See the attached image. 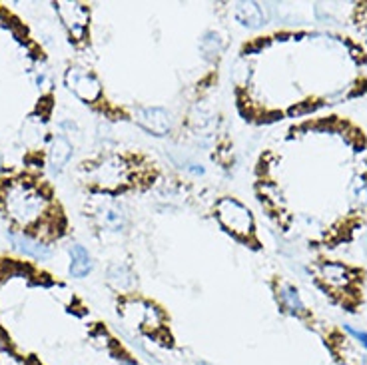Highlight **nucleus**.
Returning a JSON list of instances; mask_svg holds the SVG:
<instances>
[{
    "label": "nucleus",
    "mask_w": 367,
    "mask_h": 365,
    "mask_svg": "<svg viewBox=\"0 0 367 365\" xmlns=\"http://www.w3.org/2000/svg\"><path fill=\"white\" fill-rule=\"evenodd\" d=\"M4 204H6L8 216L14 222H18L20 226H28V224L37 222L42 216L44 206H46V198L40 194V190L34 186L18 182L13 184L6 190Z\"/></svg>",
    "instance_id": "obj_1"
},
{
    "label": "nucleus",
    "mask_w": 367,
    "mask_h": 365,
    "mask_svg": "<svg viewBox=\"0 0 367 365\" xmlns=\"http://www.w3.org/2000/svg\"><path fill=\"white\" fill-rule=\"evenodd\" d=\"M216 218L228 231L236 236H250L254 230L252 212L233 198H221L216 204Z\"/></svg>",
    "instance_id": "obj_2"
},
{
    "label": "nucleus",
    "mask_w": 367,
    "mask_h": 365,
    "mask_svg": "<svg viewBox=\"0 0 367 365\" xmlns=\"http://www.w3.org/2000/svg\"><path fill=\"white\" fill-rule=\"evenodd\" d=\"M120 316L124 321H128L134 328L158 329L162 324V314L156 305L142 302V300H126L120 304Z\"/></svg>",
    "instance_id": "obj_3"
},
{
    "label": "nucleus",
    "mask_w": 367,
    "mask_h": 365,
    "mask_svg": "<svg viewBox=\"0 0 367 365\" xmlns=\"http://www.w3.org/2000/svg\"><path fill=\"white\" fill-rule=\"evenodd\" d=\"M64 80H66V86L74 96H78L84 102H96L102 94V86H100L98 78L80 66L68 68Z\"/></svg>",
    "instance_id": "obj_4"
},
{
    "label": "nucleus",
    "mask_w": 367,
    "mask_h": 365,
    "mask_svg": "<svg viewBox=\"0 0 367 365\" xmlns=\"http://www.w3.org/2000/svg\"><path fill=\"white\" fill-rule=\"evenodd\" d=\"M134 120L138 126H142L148 134L166 136L172 132L174 118L168 110L158 108V106H144L134 112Z\"/></svg>",
    "instance_id": "obj_5"
},
{
    "label": "nucleus",
    "mask_w": 367,
    "mask_h": 365,
    "mask_svg": "<svg viewBox=\"0 0 367 365\" xmlns=\"http://www.w3.org/2000/svg\"><path fill=\"white\" fill-rule=\"evenodd\" d=\"M92 178L104 190H118L128 180V166L120 158H106L94 168Z\"/></svg>",
    "instance_id": "obj_6"
},
{
    "label": "nucleus",
    "mask_w": 367,
    "mask_h": 365,
    "mask_svg": "<svg viewBox=\"0 0 367 365\" xmlns=\"http://www.w3.org/2000/svg\"><path fill=\"white\" fill-rule=\"evenodd\" d=\"M56 6H58L62 23L68 28V32L76 40H82L86 37V30H88V11H86L84 4H78V2H60Z\"/></svg>",
    "instance_id": "obj_7"
},
{
    "label": "nucleus",
    "mask_w": 367,
    "mask_h": 365,
    "mask_svg": "<svg viewBox=\"0 0 367 365\" xmlns=\"http://www.w3.org/2000/svg\"><path fill=\"white\" fill-rule=\"evenodd\" d=\"M72 158V142L66 138V136L56 134L50 142V152H49V166L52 172H62L64 166L70 162Z\"/></svg>",
    "instance_id": "obj_8"
},
{
    "label": "nucleus",
    "mask_w": 367,
    "mask_h": 365,
    "mask_svg": "<svg viewBox=\"0 0 367 365\" xmlns=\"http://www.w3.org/2000/svg\"><path fill=\"white\" fill-rule=\"evenodd\" d=\"M8 238H11V242H13L14 248H16L18 252H22L25 256L34 257V260H40V262H44V260H49V257L52 256V250H50L49 245H44L42 242L32 240L30 236H25V233H14V231H11V233H8Z\"/></svg>",
    "instance_id": "obj_9"
},
{
    "label": "nucleus",
    "mask_w": 367,
    "mask_h": 365,
    "mask_svg": "<svg viewBox=\"0 0 367 365\" xmlns=\"http://www.w3.org/2000/svg\"><path fill=\"white\" fill-rule=\"evenodd\" d=\"M236 18L247 28H259L266 25V14L257 2H240L236 4Z\"/></svg>",
    "instance_id": "obj_10"
},
{
    "label": "nucleus",
    "mask_w": 367,
    "mask_h": 365,
    "mask_svg": "<svg viewBox=\"0 0 367 365\" xmlns=\"http://www.w3.org/2000/svg\"><path fill=\"white\" fill-rule=\"evenodd\" d=\"M92 269V257L84 245L74 243L70 245V276L72 278H86Z\"/></svg>",
    "instance_id": "obj_11"
},
{
    "label": "nucleus",
    "mask_w": 367,
    "mask_h": 365,
    "mask_svg": "<svg viewBox=\"0 0 367 365\" xmlns=\"http://www.w3.org/2000/svg\"><path fill=\"white\" fill-rule=\"evenodd\" d=\"M108 281H110L112 288H116V290H128V288H132V283H134V274L130 271L128 266H124V264H114L108 268Z\"/></svg>",
    "instance_id": "obj_12"
},
{
    "label": "nucleus",
    "mask_w": 367,
    "mask_h": 365,
    "mask_svg": "<svg viewBox=\"0 0 367 365\" xmlns=\"http://www.w3.org/2000/svg\"><path fill=\"white\" fill-rule=\"evenodd\" d=\"M221 50H224V38L218 32H206L200 38V52L204 54V58L214 60L220 56Z\"/></svg>",
    "instance_id": "obj_13"
},
{
    "label": "nucleus",
    "mask_w": 367,
    "mask_h": 365,
    "mask_svg": "<svg viewBox=\"0 0 367 365\" xmlns=\"http://www.w3.org/2000/svg\"><path fill=\"white\" fill-rule=\"evenodd\" d=\"M321 274H323V280L335 288H342V286L349 283V271L342 264H323Z\"/></svg>",
    "instance_id": "obj_14"
},
{
    "label": "nucleus",
    "mask_w": 367,
    "mask_h": 365,
    "mask_svg": "<svg viewBox=\"0 0 367 365\" xmlns=\"http://www.w3.org/2000/svg\"><path fill=\"white\" fill-rule=\"evenodd\" d=\"M278 295H280L282 305L290 312V314H297V316H302V314L306 312V307H304V304H302L300 295H297V292H295L292 286H280Z\"/></svg>",
    "instance_id": "obj_15"
},
{
    "label": "nucleus",
    "mask_w": 367,
    "mask_h": 365,
    "mask_svg": "<svg viewBox=\"0 0 367 365\" xmlns=\"http://www.w3.org/2000/svg\"><path fill=\"white\" fill-rule=\"evenodd\" d=\"M102 219L108 228H114V230H122L124 224H126V218H124V212L120 207H106L104 214H102Z\"/></svg>",
    "instance_id": "obj_16"
},
{
    "label": "nucleus",
    "mask_w": 367,
    "mask_h": 365,
    "mask_svg": "<svg viewBox=\"0 0 367 365\" xmlns=\"http://www.w3.org/2000/svg\"><path fill=\"white\" fill-rule=\"evenodd\" d=\"M345 331H347L349 335H354L355 340L359 341L363 347H367V331H359V329L352 328V326H345Z\"/></svg>",
    "instance_id": "obj_17"
},
{
    "label": "nucleus",
    "mask_w": 367,
    "mask_h": 365,
    "mask_svg": "<svg viewBox=\"0 0 367 365\" xmlns=\"http://www.w3.org/2000/svg\"><path fill=\"white\" fill-rule=\"evenodd\" d=\"M361 365H367V355L363 357V359H361Z\"/></svg>",
    "instance_id": "obj_18"
},
{
    "label": "nucleus",
    "mask_w": 367,
    "mask_h": 365,
    "mask_svg": "<svg viewBox=\"0 0 367 365\" xmlns=\"http://www.w3.org/2000/svg\"><path fill=\"white\" fill-rule=\"evenodd\" d=\"M194 365H208V364H206V361H196Z\"/></svg>",
    "instance_id": "obj_19"
},
{
    "label": "nucleus",
    "mask_w": 367,
    "mask_h": 365,
    "mask_svg": "<svg viewBox=\"0 0 367 365\" xmlns=\"http://www.w3.org/2000/svg\"><path fill=\"white\" fill-rule=\"evenodd\" d=\"M0 168H2V160H0Z\"/></svg>",
    "instance_id": "obj_20"
}]
</instances>
